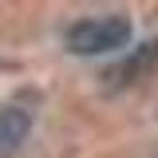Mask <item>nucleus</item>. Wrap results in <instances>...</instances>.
<instances>
[{
	"label": "nucleus",
	"mask_w": 158,
	"mask_h": 158,
	"mask_svg": "<svg viewBox=\"0 0 158 158\" xmlns=\"http://www.w3.org/2000/svg\"><path fill=\"white\" fill-rule=\"evenodd\" d=\"M135 36V24L131 16H87L75 20L67 32H63V48L71 56H111V52H127V44Z\"/></svg>",
	"instance_id": "nucleus-1"
},
{
	"label": "nucleus",
	"mask_w": 158,
	"mask_h": 158,
	"mask_svg": "<svg viewBox=\"0 0 158 158\" xmlns=\"http://www.w3.org/2000/svg\"><path fill=\"white\" fill-rule=\"evenodd\" d=\"M28 135H32V111L16 103L0 107V158H16Z\"/></svg>",
	"instance_id": "nucleus-2"
},
{
	"label": "nucleus",
	"mask_w": 158,
	"mask_h": 158,
	"mask_svg": "<svg viewBox=\"0 0 158 158\" xmlns=\"http://www.w3.org/2000/svg\"><path fill=\"white\" fill-rule=\"evenodd\" d=\"M154 63H158V36L150 40V44H142V48H135L131 56L123 59V63H115V67H111V71H107L103 79H107L111 87H127V83H135V79L142 75V71H150Z\"/></svg>",
	"instance_id": "nucleus-3"
}]
</instances>
